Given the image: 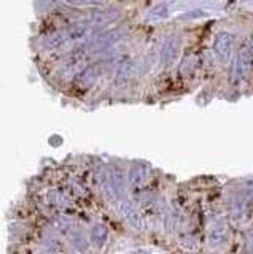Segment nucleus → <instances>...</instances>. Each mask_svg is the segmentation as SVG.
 Here are the masks:
<instances>
[{
	"label": "nucleus",
	"mask_w": 253,
	"mask_h": 254,
	"mask_svg": "<svg viewBox=\"0 0 253 254\" xmlns=\"http://www.w3.org/2000/svg\"><path fill=\"white\" fill-rule=\"evenodd\" d=\"M194 67H196V58H194V56H188V58H185L183 62H181L180 75H183V76L189 75L194 70Z\"/></svg>",
	"instance_id": "obj_6"
},
{
	"label": "nucleus",
	"mask_w": 253,
	"mask_h": 254,
	"mask_svg": "<svg viewBox=\"0 0 253 254\" xmlns=\"http://www.w3.org/2000/svg\"><path fill=\"white\" fill-rule=\"evenodd\" d=\"M178 48H180V40L177 37H169V40L166 42L163 51H161V61L164 65H169V64L175 59Z\"/></svg>",
	"instance_id": "obj_3"
},
{
	"label": "nucleus",
	"mask_w": 253,
	"mask_h": 254,
	"mask_svg": "<svg viewBox=\"0 0 253 254\" xmlns=\"http://www.w3.org/2000/svg\"><path fill=\"white\" fill-rule=\"evenodd\" d=\"M225 238H226V227H225V224L218 222V224H215L210 230L209 242H210L212 246H218L220 243L225 242Z\"/></svg>",
	"instance_id": "obj_5"
},
{
	"label": "nucleus",
	"mask_w": 253,
	"mask_h": 254,
	"mask_svg": "<svg viewBox=\"0 0 253 254\" xmlns=\"http://www.w3.org/2000/svg\"><path fill=\"white\" fill-rule=\"evenodd\" d=\"M148 183V169L140 162L131 165L128 172V185L132 189H142Z\"/></svg>",
	"instance_id": "obj_1"
},
{
	"label": "nucleus",
	"mask_w": 253,
	"mask_h": 254,
	"mask_svg": "<svg viewBox=\"0 0 253 254\" xmlns=\"http://www.w3.org/2000/svg\"><path fill=\"white\" fill-rule=\"evenodd\" d=\"M250 50H247V48H244V50L239 53V58H237L236 61V67H234V78L239 81L241 78H244V75L247 73L249 70V65H250Z\"/></svg>",
	"instance_id": "obj_4"
},
{
	"label": "nucleus",
	"mask_w": 253,
	"mask_h": 254,
	"mask_svg": "<svg viewBox=\"0 0 253 254\" xmlns=\"http://www.w3.org/2000/svg\"><path fill=\"white\" fill-rule=\"evenodd\" d=\"M231 48H233V37L228 32H221V34L217 35L215 42H213V51H215L220 61H228L229 54H231Z\"/></svg>",
	"instance_id": "obj_2"
}]
</instances>
